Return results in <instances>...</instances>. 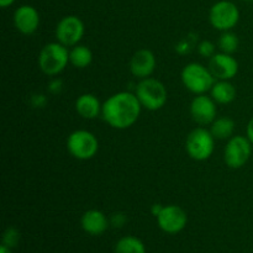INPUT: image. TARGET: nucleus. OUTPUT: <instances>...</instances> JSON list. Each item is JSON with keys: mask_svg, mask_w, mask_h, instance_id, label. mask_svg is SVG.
<instances>
[{"mask_svg": "<svg viewBox=\"0 0 253 253\" xmlns=\"http://www.w3.org/2000/svg\"><path fill=\"white\" fill-rule=\"evenodd\" d=\"M215 137L211 131L204 127H197L188 135L185 148L190 158L195 161H207L214 152Z\"/></svg>", "mask_w": 253, "mask_h": 253, "instance_id": "obj_5", "label": "nucleus"}, {"mask_svg": "<svg viewBox=\"0 0 253 253\" xmlns=\"http://www.w3.org/2000/svg\"><path fill=\"white\" fill-rule=\"evenodd\" d=\"M157 224L163 232L175 235L184 230L188 224L187 212L178 205H167L163 207L157 215Z\"/></svg>", "mask_w": 253, "mask_h": 253, "instance_id": "obj_9", "label": "nucleus"}, {"mask_svg": "<svg viewBox=\"0 0 253 253\" xmlns=\"http://www.w3.org/2000/svg\"><path fill=\"white\" fill-rule=\"evenodd\" d=\"M211 98L219 104H230L236 98V88L229 81H219L212 85Z\"/></svg>", "mask_w": 253, "mask_h": 253, "instance_id": "obj_17", "label": "nucleus"}, {"mask_svg": "<svg viewBox=\"0 0 253 253\" xmlns=\"http://www.w3.org/2000/svg\"><path fill=\"white\" fill-rule=\"evenodd\" d=\"M0 253H12V252H11V249L6 247L5 245H1V246H0Z\"/></svg>", "mask_w": 253, "mask_h": 253, "instance_id": "obj_29", "label": "nucleus"}, {"mask_svg": "<svg viewBox=\"0 0 253 253\" xmlns=\"http://www.w3.org/2000/svg\"><path fill=\"white\" fill-rule=\"evenodd\" d=\"M216 101L205 94H199L190 104V114L193 120L199 125L212 124L216 119Z\"/></svg>", "mask_w": 253, "mask_h": 253, "instance_id": "obj_11", "label": "nucleus"}, {"mask_svg": "<svg viewBox=\"0 0 253 253\" xmlns=\"http://www.w3.org/2000/svg\"><path fill=\"white\" fill-rule=\"evenodd\" d=\"M219 48L224 53L232 54L239 48V39L234 32L224 31V34L220 36L219 40Z\"/></svg>", "mask_w": 253, "mask_h": 253, "instance_id": "obj_21", "label": "nucleus"}, {"mask_svg": "<svg viewBox=\"0 0 253 253\" xmlns=\"http://www.w3.org/2000/svg\"><path fill=\"white\" fill-rule=\"evenodd\" d=\"M247 137L250 138L251 143L253 145V116L251 120L249 121V125H247Z\"/></svg>", "mask_w": 253, "mask_h": 253, "instance_id": "obj_26", "label": "nucleus"}, {"mask_svg": "<svg viewBox=\"0 0 253 253\" xmlns=\"http://www.w3.org/2000/svg\"><path fill=\"white\" fill-rule=\"evenodd\" d=\"M84 35V24L78 16H64L56 27V37L59 43L66 47H74Z\"/></svg>", "mask_w": 253, "mask_h": 253, "instance_id": "obj_10", "label": "nucleus"}, {"mask_svg": "<svg viewBox=\"0 0 253 253\" xmlns=\"http://www.w3.org/2000/svg\"><path fill=\"white\" fill-rule=\"evenodd\" d=\"M81 225L86 234L99 236L108 230L109 220L103 211L91 209L84 212L81 219Z\"/></svg>", "mask_w": 253, "mask_h": 253, "instance_id": "obj_15", "label": "nucleus"}, {"mask_svg": "<svg viewBox=\"0 0 253 253\" xmlns=\"http://www.w3.org/2000/svg\"><path fill=\"white\" fill-rule=\"evenodd\" d=\"M115 253H146V247L137 237L125 236L116 242Z\"/></svg>", "mask_w": 253, "mask_h": 253, "instance_id": "obj_20", "label": "nucleus"}, {"mask_svg": "<svg viewBox=\"0 0 253 253\" xmlns=\"http://www.w3.org/2000/svg\"><path fill=\"white\" fill-rule=\"evenodd\" d=\"M142 108L147 110H160L167 103L168 93L162 82L153 78H145L137 84L135 91Z\"/></svg>", "mask_w": 253, "mask_h": 253, "instance_id": "obj_2", "label": "nucleus"}, {"mask_svg": "<svg viewBox=\"0 0 253 253\" xmlns=\"http://www.w3.org/2000/svg\"><path fill=\"white\" fill-rule=\"evenodd\" d=\"M209 19L212 26L220 31H230L240 20L239 7L231 1L221 0L212 5L209 12Z\"/></svg>", "mask_w": 253, "mask_h": 253, "instance_id": "obj_8", "label": "nucleus"}, {"mask_svg": "<svg viewBox=\"0 0 253 253\" xmlns=\"http://www.w3.org/2000/svg\"><path fill=\"white\" fill-rule=\"evenodd\" d=\"M15 27L24 35H32L36 32L40 25V14L34 6L22 5L14 14Z\"/></svg>", "mask_w": 253, "mask_h": 253, "instance_id": "obj_14", "label": "nucleus"}, {"mask_svg": "<svg viewBox=\"0 0 253 253\" xmlns=\"http://www.w3.org/2000/svg\"><path fill=\"white\" fill-rule=\"evenodd\" d=\"M62 86V82L61 81H53L51 83V86H49V90L53 91V93H58L61 90Z\"/></svg>", "mask_w": 253, "mask_h": 253, "instance_id": "obj_25", "label": "nucleus"}, {"mask_svg": "<svg viewBox=\"0 0 253 253\" xmlns=\"http://www.w3.org/2000/svg\"><path fill=\"white\" fill-rule=\"evenodd\" d=\"M69 62V51L59 42H51L41 49L39 66L47 76H57L64 71Z\"/></svg>", "mask_w": 253, "mask_h": 253, "instance_id": "obj_3", "label": "nucleus"}, {"mask_svg": "<svg viewBox=\"0 0 253 253\" xmlns=\"http://www.w3.org/2000/svg\"><path fill=\"white\" fill-rule=\"evenodd\" d=\"M67 147L74 158L86 161L96 155L99 150V142L94 133L86 130H77L68 136Z\"/></svg>", "mask_w": 253, "mask_h": 253, "instance_id": "obj_6", "label": "nucleus"}, {"mask_svg": "<svg viewBox=\"0 0 253 253\" xmlns=\"http://www.w3.org/2000/svg\"><path fill=\"white\" fill-rule=\"evenodd\" d=\"M19 241L20 232L17 231L15 227H7V229L5 230L4 235H2L1 245H5V246L9 247V249H14V247H16L17 245H19Z\"/></svg>", "mask_w": 253, "mask_h": 253, "instance_id": "obj_22", "label": "nucleus"}, {"mask_svg": "<svg viewBox=\"0 0 253 253\" xmlns=\"http://www.w3.org/2000/svg\"><path fill=\"white\" fill-rule=\"evenodd\" d=\"M162 208H163V207H160V205H157V204L153 205V208H152L153 215H155V216H157V215L161 212V210H162Z\"/></svg>", "mask_w": 253, "mask_h": 253, "instance_id": "obj_28", "label": "nucleus"}, {"mask_svg": "<svg viewBox=\"0 0 253 253\" xmlns=\"http://www.w3.org/2000/svg\"><path fill=\"white\" fill-rule=\"evenodd\" d=\"M125 222H126V217L125 215L121 214V212H119V214H114L113 217H111V224H113V226L115 227L124 226Z\"/></svg>", "mask_w": 253, "mask_h": 253, "instance_id": "obj_24", "label": "nucleus"}, {"mask_svg": "<svg viewBox=\"0 0 253 253\" xmlns=\"http://www.w3.org/2000/svg\"><path fill=\"white\" fill-rule=\"evenodd\" d=\"M93 61V53L90 49L83 44H77L69 52V62L76 68H85Z\"/></svg>", "mask_w": 253, "mask_h": 253, "instance_id": "obj_19", "label": "nucleus"}, {"mask_svg": "<svg viewBox=\"0 0 253 253\" xmlns=\"http://www.w3.org/2000/svg\"><path fill=\"white\" fill-rule=\"evenodd\" d=\"M76 110L83 119H91L98 118L99 114L103 110L100 100L93 94H83L79 96L76 101Z\"/></svg>", "mask_w": 253, "mask_h": 253, "instance_id": "obj_16", "label": "nucleus"}, {"mask_svg": "<svg viewBox=\"0 0 253 253\" xmlns=\"http://www.w3.org/2000/svg\"><path fill=\"white\" fill-rule=\"evenodd\" d=\"M156 68V57L150 49H138L130 61V71L136 78H148Z\"/></svg>", "mask_w": 253, "mask_h": 253, "instance_id": "obj_13", "label": "nucleus"}, {"mask_svg": "<svg viewBox=\"0 0 253 253\" xmlns=\"http://www.w3.org/2000/svg\"><path fill=\"white\" fill-rule=\"evenodd\" d=\"M214 78L209 68L195 62L187 64L182 71V82L184 86L198 95L211 90L215 84Z\"/></svg>", "mask_w": 253, "mask_h": 253, "instance_id": "obj_4", "label": "nucleus"}, {"mask_svg": "<svg viewBox=\"0 0 253 253\" xmlns=\"http://www.w3.org/2000/svg\"><path fill=\"white\" fill-rule=\"evenodd\" d=\"M252 146L249 137L241 135L232 136L229 138L224 151L225 163L234 169L244 167L252 155Z\"/></svg>", "mask_w": 253, "mask_h": 253, "instance_id": "obj_7", "label": "nucleus"}, {"mask_svg": "<svg viewBox=\"0 0 253 253\" xmlns=\"http://www.w3.org/2000/svg\"><path fill=\"white\" fill-rule=\"evenodd\" d=\"M210 131L217 140H227L234 135L235 123L230 118H217L211 124Z\"/></svg>", "mask_w": 253, "mask_h": 253, "instance_id": "obj_18", "label": "nucleus"}, {"mask_svg": "<svg viewBox=\"0 0 253 253\" xmlns=\"http://www.w3.org/2000/svg\"><path fill=\"white\" fill-rule=\"evenodd\" d=\"M209 69L219 81H230L239 72V62L229 53H215L209 61Z\"/></svg>", "mask_w": 253, "mask_h": 253, "instance_id": "obj_12", "label": "nucleus"}, {"mask_svg": "<svg viewBox=\"0 0 253 253\" xmlns=\"http://www.w3.org/2000/svg\"><path fill=\"white\" fill-rule=\"evenodd\" d=\"M140 100L136 94L120 91L106 99L103 104V118L111 127L124 130L132 126L141 114Z\"/></svg>", "mask_w": 253, "mask_h": 253, "instance_id": "obj_1", "label": "nucleus"}, {"mask_svg": "<svg viewBox=\"0 0 253 253\" xmlns=\"http://www.w3.org/2000/svg\"><path fill=\"white\" fill-rule=\"evenodd\" d=\"M15 0H0V6L1 7H7L10 5L14 4Z\"/></svg>", "mask_w": 253, "mask_h": 253, "instance_id": "obj_27", "label": "nucleus"}, {"mask_svg": "<svg viewBox=\"0 0 253 253\" xmlns=\"http://www.w3.org/2000/svg\"><path fill=\"white\" fill-rule=\"evenodd\" d=\"M198 49H199V53L203 57H209V58H211L215 54V44L211 41H203L199 44V48Z\"/></svg>", "mask_w": 253, "mask_h": 253, "instance_id": "obj_23", "label": "nucleus"}]
</instances>
